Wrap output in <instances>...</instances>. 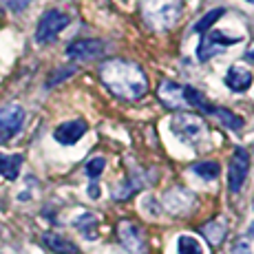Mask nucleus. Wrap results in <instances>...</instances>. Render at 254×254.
<instances>
[{
  "mask_svg": "<svg viewBox=\"0 0 254 254\" xmlns=\"http://www.w3.org/2000/svg\"><path fill=\"white\" fill-rule=\"evenodd\" d=\"M177 252L179 254H203V248L194 237H190V234H182L179 241H177Z\"/></svg>",
  "mask_w": 254,
  "mask_h": 254,
  "instance_id": "nucleus-19",
  "label": "nucleus"
},
{
  "mask_svg": "<svg viewBox=\"0 0 254 254\" xmlns=\"http://www.w3.org/2000/svg\"><path fill=\"white\" fill-rule=\"evenodd\" d=\"M89 197H91V199H97V197H100V188H97L95 184H91V188H89Z\"/></svg>",
  "mask_w": 254,
  "mask_h": 254,
  "instance_id": "nucleus-24",
  "label": "nucleus"
},
{
  "mask_svg": "<svg viewBox=\"0 0 254 254\" xmlns=\"http://www.w3.org/2000/svg\"><path fill=\"white\" fill-rule=\"evenodd\" d=\"M24 124V109L20 104H4L0 109V144L20 133Z\"/></svg>",
  "mask_w": 254,
  "mask_h": 254,
  "instance_id": "nucleus-7",
  "label": "nucleus"
},
{
  "mask_svg": "<svg viewBox=\"0 0 254 254\" xmlns=\"http://www.w3.org/2000/svg\"><path fill=\"white\" fill-rule=\"evenodd\" d=\"M250 234H252V237H254V221L250 223Z\"/></svg>",
  "mask_w": 254,
  "mask_h": 254,
  "instance_id": "nucleus-26",
  "label": "nucleus"
},
{
  "mask_svg": "<svg viewBox=\"0 0 254 254\" xmlns=\"http://www.w3.org/2000/svg\"><path fill=\"white\" fill-rule=\"evenodd\" d=\"M223 13H226V9H221V7L212 9V11L206 13V16H203L201 20H199L197 24H194V29H192V31H197V33H206V31H210V29H212V24L217 22L219 18L223 16Z\"/></svg>",
  "mask_w": 254,
  "mask_h": 254,
  "instance_id": "nucleus-20",
  "label": "nucleus"
},
{
  "mask_svg": "<svg viewBox=\"0 0 254 254\" xmlns=\"http://www.w3.org/2000/svg\"><path fill=\"white\" fill-rule=\"evenodd\" d=\"M237 42H241V36H228L226 31H217V29H210L206 31V36L201 38V45H199V60L201 62H208L210 58H214L217 53L226 51L228 47L237 45Z\"/></svg>",
  "mask_w": 254,
  "mask_h": 254,
  "instance_id": "nucleus-5",
  "label": "nucleus"
},
{
  "mask_svg": "<svg viewBox=\"0 0 254 254\" xmlns=\"http://www.w3.org/2000/svg\"><path fill=\"white\" fill-rule=\"evenodd\" d=\"M170 130H173L182 141L194 146V144L206 139L208 124H206V120H201V117L194 115V113H179L170 120Z\"/></svg>",
  "mask_w": 254,
  "mask_h": 254,
  "instance_id": "nucleus-4",
  "label": "nucleus"
},
{
  "mask_svg": "<svg viewBox=\"0 0 254 254\" xmlns=\"http://www.w3.org/2000/svg\"><path fill=\"white\" fill-rule=\"evenodd\" d=\"M22 166V155H0V175L4 179H18Z\"/></svg>",
  "mask_w": 254,
  "mask_h": 254,
  "instance_id": "nucleus-14",
  "label": "nucleus"
},
{
  "mask_svg": "<svg viewBox=\"0 0 254 254\" xmlns=\"http://www.w3.org/2000/svg\"><path fill=\"white\" fill-rule=\"evenodd\" d=\"M234 254H250V250H248V246L243 241L237 243V250H234Z\"/></svg>",
  "mask_w": 254,
  "mask_h": 254,
  "instance_id": "nucleus-23",
  "label": "nucleus"
},
{
  "mask_svg": "<svg viewBox=\"0 0 254 254\" xmlns=\"http://www.w3.org/2000/svg\"><path fill=\"white\" fill-rule=\"evenodd\" d=\"M69 24V16L58 9H49V11L42 13L40 22H38V31H36V40L40 45H49L58 38V33Z\"/></svg>",
  "mask_w": 254,
  "mask_h": 254,
  "instance_id": "nucleus-6",
  "label": "nucleus"
},
{
  "mask_svg": "<svg viewBox=\"0 0 254 254\" xmlns=\"http://www.w3.org/2000/svg\"><path fill=\"white\" fill-rule=\"evenodd\" d=\"M248 2H254V0H248Z\"/></svg>",
  "mask_w": 254,
  "mask_h": 254,
  "instance_id": "nucleus-27",
  "label": "nucleus"
},
{
  "mask_svg": "<svg viewBox=\"0 0 254 254\" xmlns=\"http://www.w3.org/2000/svg\"><path fill=\"white\" fill-rule=\"evenodd\" d=\"M157 97L162 100L164 106H168V109H173V111H188V109L208 111V104H206V100H203V95L188 84H177V82L164 80L157 89Z\"/></svg>",
  "mask_w": 254,
  "mask_h": 254,
  "instance_id": "nucleus-2",
  "label": "nucleus"
},
{
  "mask_svg": "<svg viewBox=\"0 0 254 254\" xmlns=\"http://www.w3.org/2000/svg\"><path fill=\"white\" fill-rule=\"evenodd\" d=\"M226 84L230 91H237V93L248 91L252 84V71L241 64H232L226 73Z\"/></svg>",
  "mask_w": 254,
  "mask_h": 254,
  "instance_id": "nucleus-12",
  "label": "nucleus"
},
{
  "mask_svg": "<svg viewBox=\"0 0 254 254\" xmlns=\"http://www.w3.org/2000/svg\"><path fill=\"white\" fill-rule=\"evenodd\" d=\"M84 133H86V122L84 120H71V122H64V124L58 126L53 137H56V141H60V144H64V146H73L80 141V137Z\"/></svg>",
  "mask_w": 254,
  "mask_h": 254,
  "instance_id": "nucleus-10",
  "label": "nucleus"
},
{
  "mask_svg": "<svg viewBox=\"0 0 254 254\" xmlns=\"http://www.w3.org/2000/svg\"><path fill=\"white\" fill-rule=\"evenodd\" d=\"M206 113L217 115V117H219V122H221V124H226L228 128H232V130L243 128V120H241L239 115H234L232 111H228V109H219V106H208Z\"/></svg>",
  "mask_w": 254,
  "mask_h": 254,
  "instance_id": "nucleus-16",
  "label": "nucleus"
},
{
  "mask_svg": "<svg viewBox=\"0 0 254 254\" xmlns=\"http://www.w3.org/2000/svg\"><path fill=\"white\" fill-rule=\"evenodd\" d=\"M100 80L117 100L135 102L146 95L148 91V77L139 64L130 60L113 58L100 66Z\"/></svg>",
  "mask_w": 254,
  "mask_h": 254,
  "instance_id": "nucleus-1",
  "label": "nucleus"
},
{
  "mask_svg": "<svg viewBox=\"0 0 254 254\" xmlns=\"http://www.w3.org/2000/svg\"><path fill=\"white\" fill-rule=\"evenodd\" d=\"M75 228L80 230L82 234H84L86 239H95L97 237V219H95V214H91V212H84L82 217H77L75 221Z\"/></svg>",
  "mask_w": 254,
  "mask_h": 254,
  "instance_id": "nucleus-17",
  "label": "nucleus"
},
{
  "mask_svg": "<svg viewBox=\"0 0 254 254\" xmlns=\"http://www.w3.org/2000/svg\"><path fill=\"white\" fill-rule=\"evenodd\" d=\"M201 234L206 237V241L210 243V246L217 248L219 243L226 239V223L223 221H210L201 228Z\"/></svg>",
  "mask_w": 254,
  "mask_h": 254,
  "instance_id": "nucleus-15",
  "label": "nucleus"
},
{
  "mask_svg": "<svg viewBox=\"0 0 254 254\" xmlns=\"http://www.w3.org/2000/svg\"><path fill=\"white\" fill-rule=\"evenodd\" d=\"M42 243H45L49 250L56 252V254H77V252H80L75 243H71L69 239L60 237V234H56V232L42 234Z\"/></svg>",
  "mask_w": 254,
  "mask_h": 254,
  "instance_id": "nucleus-13",
  "label": "nucleus"
},
{
  "mask_svg": "<svg viewBox=\"0 0 254 254\" xmlns=\"http://www.w3.org/2000/svg\"><path fill=\"white\" fill-rule=\"evenodd\" d=\"M117 234H120V241L126 250L130 252H144V237H141V230L135 223L130 221H122L120 228H117Z\"/></svg>",
  "mask_w": 254,
  "mask_h": 254,
  "instance_id": "nucleus-11",
  "label": "nucleus"
},
{
  "mask_svg": "<svg viewBox=\"0 0 254 254\" xmlns=\"http://www.w3.org/2000/svg\"><path fill=\"white\" fill-rule=\"evenodd\" d=\"M104 166H106V159L104 157H93L91 162L86 164V168H84L86 177H89V179H97L102 175V170H104Z\"/></svg>",
  "mask_w": 254,
  "mask_h": 254,
  "instance_id": "nucleus-21",
  "label": "nucleus"
},
{
  "mask_svg": "<svg viewBox=\"0 0 254 254\" xmlns=\"http://www.w3.org/2000/svg\"><path fill=\"white\" fill-rule=\"evenodd\" d=\"M141 13L150 29L166 31L177 22L182 13V2L179 0H141Z\"/></svg>",
  "mask_w": 254,
  "mask_h": 254,
  "instance_id": "nucleus-3",
  "label": "nucleus"
},
{
  "mask_svg": "<svg viewBox=\"0 0 254 254\" xmlns=\"http://www.w3.org/2000/svg\"><path fill=\"white\" fill-rule=\"evenodd\" d=\"M248 170H250V157H248L246 148H237L232 153L230 166H228V186H230L232 192H239L246 184Z\"/></svg>",
  "mask_w": 254,
  "mask_h": 254,
  "instance_id": "nucleus-8",
  "label": "nucleus"
},
{
  "mask_svg": "<svg viewBox=\"0 0 254 254\" xmlns=\"http://www.w3.org/2000/svg\"><path fill=\"white\" fill-rule=\"evenodd\" d=\"M246 56H248V58H250V60H254V42H252V45H250V49H248V53H246Z\"/></svg>",
  "mask_w": 254,
  "mask_h": 254,
  "instance_id": "nucleus-25",
  "label": "nucleus"
},
{
  "mask_svg": "<svg viewBox=\"0 0 254 254\" xmlns=\"http://www.w3.org/2000/svg\"><path fill=\"white\" fill-rule=\"evenodd\" d=\"M102 51H104V42L102 40H77L69 45L66 49V56L71 58V60H95L97 56H102Z\"/></svg>",
  "mask_w": 254,
  "mask_h": 254,
  "instance_id": "nucleus-9",
  "label": "nucleus"
},
{
  "mask_svg": "<svg viewBox=\"0 0 254 254\" xmlns=\"http://www.w3.org/2000/svg\"><path fill=\"white\" fill-rule=\"evenodd\" d=\"M4 2H7V7L11 9V11H24V9L29 7V2H31V0H4Z\"/></svg>",
  "mask_w": 254,
  "mask_h": 254,
  "instance_id": "nucleus-22",
  "label": "nucleus"
},
{
  "mask_svg": "<svg viewBox=\"0 0 254 254\" xmlns=\"http://www.w3.org/2000/svg\"><path fill=\"white\" fill-rule=\"evenodd\" d=\"M192 173L199 175L201 179H206V182H212V179L219 177L221 168H219L217 162H197V164L192 166Z\"/></svg>",
  "mask_w": 254,
  "mask_h": 254,
  "instance_id": "nucleus-18",
  "label": "nucleus"
}]
</instances>
